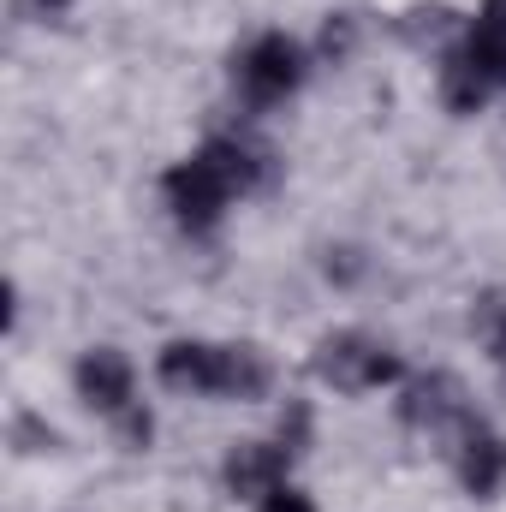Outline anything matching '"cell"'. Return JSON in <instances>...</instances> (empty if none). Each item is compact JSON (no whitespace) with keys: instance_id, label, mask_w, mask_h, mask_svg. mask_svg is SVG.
Masks as SVG:
<instances>
[{"instance_id":"obj_9","label":"cell","mask_w":506,"mask_h":512,"mask_svg":"<svg viewBox=\"0 0 506 512\" xmlns=\"http://www.w3.org/2000/svg\"><path fill=\"white\" fill-rule=\"evenodd\" d=\"M453 471H459V489L477 495V501H495L506 489V435H495L483 417L453 441Z\"/></svg>"},{"instance_id":"obj_8","label":"cell","mask_w":506,"mask_h":512,"mask_svg":"<svg viewBox=\"0 0 506 512\" xmlns=\"http://www.w3.org/2000/svg\"><path fill=\"white\" fill-rule=\"evenodd\" d=\"M292 453H298V441H292V435H274V441H239V447L227 453V465H221V477H227L233 501H251V507H256L268 489L292 483Z\"/></svg>"},{"instance_id":"obj_7","label":"cell","mask_w":506,"mask_h":512,"mask_svg":"<svg viewBox=\"0 0 506 512\" xmlns=\"http://www.w3.org/2000/svg\"><path fill=\"white\" fill-rule=\"evenodd\" d=\"M399 417H405L411 429H423L429 441H447V453H453V441L477 423V411L465 405V393H459L453 376H417V382H405Z\"/></svg>"},{"instance_id":"obj_2","label":"cell","mask_w":506,"mask_h":512,"mask_svg":"<svg viewBox=\"0 0 506 512\" xmlns=\"http://www.w3.org/2000/svg\"><path fill=\"white\" fill-rule=\"evenodd\" d=\"M155 376L167 393H197V399H262L274 382V370L256 346H215V340L161 346Z\"/></svg>"},{"instance_id":"obj_3","label":"cell","mask_w":506,"mask_h":512,"mask_svg":"<svg viewBox=\"0 0 506 512\" xmlns=\"http://www.w3.org/2000/svg\"><path fill=\"white\" fill-rule=\"evenodd\" d=\"M495 90H506V0H489L471 36L441 66V102L453 114H477Z\"/></svg>"},{"instance_id":"obj_11","label":"cell","mask_w":506,"mask_h":512,"mask_svg":"<svg viewBox=\"0 0 506 512\" xmlns=\"http://www.w3.org/2000/svg\"><path fill=\"white\" fill-rule=\"evenodd\" d=\"M18 6H24V18H36V24H54V18L72 12V0H18Z\"/></svg>"},{"instance_id":"obj_10","label":"cell","mask_w":506,"mask_h":512,"mask_svg":"<svg viewBox=\"0 0 506 512\" xmlns=\"http://www.w3.org/2000/svg\"><path fill=\"white\" fill-rule=\"evenodd\" d=\"M256 512H316V501H310L304 489H292V483H280V489H268V495L256 501Z\"/></svg>"},{"instance_id":"obj_5","label":"cell","mask_w":506,"mask_h":512,"mask_svg":"<svg viewBox=\"0 0 506 512\" xmlns=\"http://www.w3.org/2000/svg\"><path fill=\"white\" fill-rule=\"evenodd\" d=\"M310 60L286 30H256L233 60V90L245 96V108H280L286 96H298Z\"/></svg>"},{"instance_id":"obj_4","label":"cell","mask_w":506,"mask_h":512,"mask_svg":"<svg viewBox=\"0 0 506 512\" xmlns=\"http://www.w3.org/2000/svg\"><path fill=\"white\" fill-rule=\"evenodd\" d=\"M72 382H78V399H84L90 411H102V417H114V423L126 429L131 447L149 441V411H143V399H137V370H131V358L120 346H90V352L78 358Z\"/></svg>"},{"instance_id":"obj_6","label":"cell","mask_w":506,"mask_h":512,"mask_svg":"<svg viewBox=\"0 0 506 512\" xmlns=\"http://www.w3.org/2000/svg\"><path fill=\"white\" fill-rule=\"evenodd\" d=\"M316 376L334 387V393H376V387H399L405 382V364H399V352L393 346H381L376 334H358V328H346V334H328L322 346H316Z\"/></svg>"},{"instance_id":"obj_1","label":"cell","mask_w":506,"mask_h":512,"mask_svg":"<svg viewBox=\"0 0 506 512\" xmlns=\"http://www.w3.org/2000/svg\"><path fill=\"white\" fill-rule=\"evenodd\" d=\"M262 179H268V149L239 137V131H221L161 173V203L191 239H209L227 221V209L245 191H256Z\"/></svg>"},{"instance_id":"obj_12","label":"cell","mask_w":506,"mask_h":512,"mask_svg":"<svg viewBox=\"0 0 506 512\" xmlns=\"http://www.w3.org/2000/svg\"><path fill=\"white\" fill-rule=\"evenodd\" d=\"M489 352H495V364L506 370V310H489Z\"/></svg>"}]
</instances>
